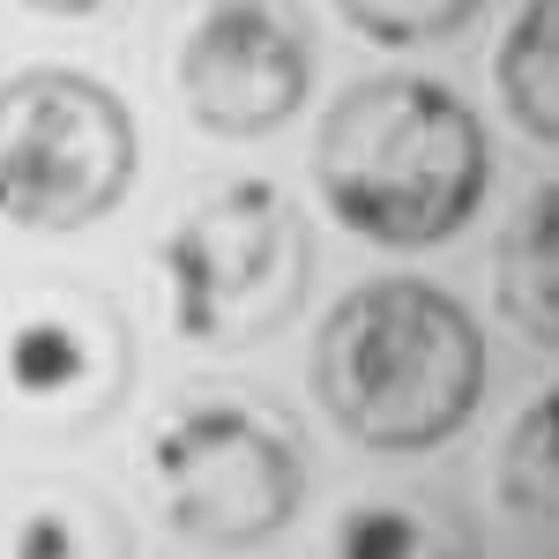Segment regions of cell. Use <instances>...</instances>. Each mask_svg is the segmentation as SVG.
<instances>
[{"instance_id":"1","label":"cell","mask_w":559,"mask_h":559,"mask_svg":"<svg viewBox=\"0 0 559 559\" xmlns=\"http://www.w3.org/2000/svg\"><path fill=\"white\" fill-rule=\"evenodd\" d=\"M492 150L477 112L432 75H366L313 134V194L350 239L418 254L455 239L485 202Z\"/></svg>"},{"instance_id":"2","label":"cell","mask_w":559,"mask_h":559,"mask_svg":"<svg viewBox=\"0 0 559 559\" xmlns=\"http://www.w3.org/2000/svg\"><path fill=\"white\" fill-rule=\"evenodd\" d=\"M313 403L373 455H426L485 403V336L426 276H366L313 329Z\"/></svg>"},{"instance_id":"3","label":"cell","mask_w":559,"mask_h":559,"mask_svg":"<svg viewBox=\"0 0 559 559\" xmlns=\"http://www.w3.org/2000/svg\"><path fill=\"white\" fill-rule=\"evenodd\" d=\"M142 492L187 545H269L306 500V440L247 388H187L142 440Z\"/></svg>"},{"instance_id":"4","label":"cell","mask_w":559,"mask_h":559,"mask_svg":"<svg viewBox=\"0 0 559 559\" xmlns=\"http://www.w3.org/2000/svg\"><path fill=\"white\" fill-rule=\"evenodd\" d=\"M150 269L179 344L247 350L299 313L313 284V239L292 194H276L269 179H224L179 210Z\"/></svg>"},{"instance_id":"5","label":"cell","mask_w":559,"mask_h":559,"mask_svg":"<svg viewBox=\"0 0 559 559\" xmlns=\"http://www.w3.org/2000/svg\"><path fill=\"white\" fill-rule=\"evenodd\" d=\"M142 142L112 83L83 68H23L0 83V224L68 239L128 202Z\"/></svg>"},{"instance_id":"6","label":"cell","mask_w":559,"mask_h":559,"mask_svg":"<svg viewBox=\"0 0 559 559\" xmlns=\"http://www.w3.org/2000/svg\"><path fill=\"white\" fill-rule=\"evenodd\" d=\"M134 336L120 306L83 284H45L0 306V403L45 432H83L120 411Z\"/></svg>"},{"instance_id":"7","label":"cell","mask_w":559,"mask_h":559,"mask_svg":"<svg viewBox=\"0 0 559 559\" xmlns=\"http://www.w3.org/2000/svg\"><path fill=\"white\" fill-rule=\"evenodd\" d=\"M179 105L202 134L261 142L313 97V31L292 0H202L179 38Z\"/></svg>"},{"instance_id":"8","label":"cell","mask_w":559,"mask_h":559,"mask_svg":"<svg viewBox=\"0 0 559 559\" xmlns=\"http://www.w3.org/2000/svg\"><path fill=\"white\" fill-rule=\"evenodd\" d=\"M321 559H485L471 515L448 492H358L336 508Z\"/></svg>"},{"instance_id":"9","label":"cell","mask_w":559,"mask_h":559,"mask_svg":"<svg viewBox=\"0 0 559 559\" xmlns=\"http://www.w3.org/2000/svg\"><path fill=\"white\" fill-rule=\"evenodd\" d=\"M0 559H134V530L105 492L38 477L0 515Z\"/></svg>"},{"instance_id":"10","label":"cell","mask_w":559,"mask_h":559,"mask_svg":"<svg viewBox=\"0 0 559 559\" xmlns=\"http://www.w3.org/2000/svg\"><path fill=\"white\" fill-rule=\"evenodd\" d=\"M492 508L530 552H559V381L522 403L492 448Z\"/></svg>"},{"instance_id":"11","label":"cell","mask_w":559,"mask_h":559,"mask_svg":"<svg viewBox=\"0 0 559 559\" xmlns=\"http://www.w3.org/2000/svg\"><path fill=\"white\" fill-rule=\"evenodd\" d=\"M492 299L530 344L559 350V179H545L500 231L492 254Z\"/></svg>"},{"instance_id":"12","label":"cell","mask_w":559,"mask_h":559,"mask_svg":"<svg viewBox=\"0 0 559 559\" xmlns=\"http://www.w3.org/2000/svg\"><path fill=\"white\" fill-rule=\"evenodd\" d=\"M492 97L530 142L559 150V0H522L492 45Z\"/></svg>"},{"instance_id":"13","label":"cell","mask_w":559,"mask_h":559,"mask_svg":"<svg viewBox=\"0 0 559 559\" xmlns=\"http://www.w3.org/2000/svg\"><path fill=\"white\" fill-rule=\"evenodd\" d=\"M477 8L485 0H336V15L366 45H440L477 23Z\"/></svg>"},{"instance_id":"14","label":"cell","mask_w":559,"mask_h":559,"mask_svg":"<svg viewBox=\"0 0 559 559\" xmlns=\"http://www.w3.org/2000/svg\"><path fill=\"white\" fill-rule=\"evenodd\" d=\"M15 8H31V15H52V23H90V15H105L112 0H15Z\"/></svg>"}]
</instances>
